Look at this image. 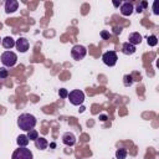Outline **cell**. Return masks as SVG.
I'll return each mask as SVG.
<instances>
[{"instance_id":"cell-1","label":"cell","mask_w":159,"mask_h":159,"mask_svg":"<svg viewBox=\"0 0 159 159\" xmlns=\"http://www.w3.org/2000/svg\"><path fill=\"white\" fill-rule=\"evenodd\" d=\"M17 125L20 129L29 132V130L34 129V127L36 125V118H35V116H32L30 113H22L17 118Z\"/></svg>"},{"instance_id":"cell-2","label":"cell","mask_w":159,"mask_h":159,"mask_svg":"<svg viewBox=\"0 0 159 159\" xmlns=\"http://www.w3.org/2000/svg\"><path fill=\"white\" fill-rule=\"evenodd\" d=\"M17 62V55L12 51H5L1 55V63L5 67H12Z\"/></svg>"},{"instance_id":"cell-3","label":"cell","mask_w":159,"mask_h":159,"mask_svg":"<svg viewBox=\"0 0 159 159\" xmlns=\"http://www.w3.org/2000/svg\"><path fill=\"white\" fill-rule=\"evenodd\" d=\"M67 97L70 99V103L73 104V106H81L84 102V93L81 89H73V91H71Z\"/></svg>"},{"instance_id":"cell-4","label":"cell","mask_w":159,"mask_h":159,"mask_svg":"<svg viewBox=\"0 0 159 159\" xmlns=\"http://www.w3.org/2000/svg\"><path fill=\"white\" fill-rule=\"evenodd\" d=\"M11 159H34L32 157V152L27 148H20L16 149L12 155H11Z\"/></svg>"},{"instance_id":"cell-5","label":"cell","mask_w":159,"mask_h":159,"mask_svg":"<svg viewBox=\"0 0 159 159\" xmlns=\"http://www.w3.org/2000/svg\"><path fill=\"white\" fill-rule=\"evenodd\" d=\"M87 55V48L82 45H75L71 50V56L73 57V60L76 61H80L82 60L84 56Z\"/></svg>"},{"instance_id":"cell-6","label":"cell","mask_w":159,"mask_h":159,"mask_svg":"<svg viewBox=\"0 0 159 159\" xmlns=\"http://www.w3.org/2000/svg\"><path fill=\"white\" fill-rule=\"evenodd\" d=\"M117 60H118V56L114 51H107L102 55V61L106 66H109V67L114 66L117 63Z\"/></svg>"},{"instance_id":"cell-7","label":"cell","mask_w":159,"mask_h":159,"mask_svg":"<svg viewBox=\"0 0 159 159\" xmlns=\"http://www.w3.org/2000/svg\"><path fill=\"white\" fill-rule=\"evenodd\" d=\"M15 46H16V48L19 50V52H26L27 50H29V47H30V43H29V40L27 39H25V37H20V39H17L16 41H15Z\"/></svg>"},{"instance_id":"cell-8","label":"cell","mask_w":159,"mask_h":159,"mask_svg":"<svg viewBox=\"0 0 159 159\" xmlns=\"http://www.w3.org/2000/svg\"><path fill=\"white\" fill-rule=\"evenodd\" d=\"M119 10H120V14L123 16H130L133 14V11H134V6H133L132 2L125 1V2H122L120 4V9Z\"/></svg>"},{"instance_id":"cell-9","label":"cell","mask_w":159,"mask_h":159,"mask_svg":"<svg viewBox=\"0 0 159 159\" xmlns=\"http://www.w3.org/2000/svg\"><path fill=\"white\" fill-rule=\"evenodd\" d=\"M62 142H63L65 145L72 147V145L76 144V135L73 133H71V132H67V133H65L62 135Z\"/></svg>"},{"instance_id":"cell-10","label":"cell","mask_w":159,"mask_h":159,"mask_svg":"<svg viewBox=\"0 0 159 159\" xmlns=\"http://www.w3.org/2000/svg\"><path fill=\"white\" fill-rule=\"evenodd\" d=\"M19 2L16 0H6L5 1V12L6 14H12L17 10Z\"/></svg>"},{"instance_id":"cell-11","label":"cell","mask_w":159,"mask_h":159,"mask_svg":"<svg viewBox=\"0 0 159 159\" xmlns=\"http://www.w3.org/2000/svg\"><path fill=\"white\" fill-rule=\"evenodd\" d=\"M128 40H129L128 42H129V43H132L133 46L139 45V43L142 42V35H140L139 32H132V34H129Z\"/></svg>"},{"instance_id":"cell-12","label":"cell","mask_w":159,"mask_h":159,"mask_svg":"<svg viewBox=\"0 0 159 159\" xmlns=\"http://www.w3.org/2000/svg\"><path fill=\"white\" fill-rule=\"evenodd\" d=\"M135 51H137L135 46H133V45L129 43V42H124V43L122 45V52H123L124 55H133Z\"/></svg>"},{"instance_id":"cell-13","label":"cell","mask_w":159,"mask_h":159,"mask_svg":"<svg viewBox=\"0 0 159 159\" xmlns=\"http://www.w3.org/2000/svg\"><path fill=\"white\" fill-rule=\"evenodd\" d=\"M34 142H35V147H36L37 149H40V150L46 149V148H47V145H48V142H47L43 137H39V138H37V139H35Z\"/></svg>"},{"instance_id":"cell-14","label":"cell","mask_w":159,"mask_h":159,"mask_svg":"<svg viewBox=\"0 0 159 159\" xmlns=\"http://www.w3.org/2000/svg\"><path fill=\"white\" fill-rule=\"evenodd\" d=\"M1 45H2L6 50H10V48H12V47L15 46V40H14L11 36H6V37H4V39L1 40Z\"/></svg>"},{"instance_id":"cell-15","label":"cell","mask_w":159,"mask_h":159,"mask_svg":"<svg viewBox=\"0 0 159 159\" xmlns=\"http://www.w3.org/2000/svg\"><path fill=\"white\" fill-rule=\"evenodd\" d=\"M16 142H17V145H19L20 148H26V145L29 144L30 140H29V138H27L26 134H20V135L17 137Z\"/></svg>"},{"instance_id":"cell-16","label":"cell","mask_w":159,"mask_h":159,"mask_svg":"<svg viewBox=\"0 0 159 159\" xmlns=\"http://www.w3.org/2000/svg\"><path fill=\"white\" fill-rule=\"evenodd\" d=\"M133 82H134V80H133L132 75H125V76L123 77V84H124L125 87H130V86L133 84Z\"/></svg>"},{"instance_id":"cell-17","label":"cell","mask_w":159,"mask_h":159,"mask_svg":"<svg viewBox=\"0 0 159 159\" xmlns=\"http://www.w3.org/2000/svg\"><path fill=\"white\" fill-rule=\"evenodd\" d=\"M26 135H27L29 140H35V139H37V138H39V133H37V130H35V129L29 130Z\"/></svg>"},{"instance_id":"cell-18","label":"cell","mask_w":159,"mask_h":159,"mask_svg":"<svg viewBox=\"0 0 159 159\" xmlns=\"http://www.w3.org/2000/svg\"><path fill=\"white\" fill-rule=\"evenodd\" d=\"M116 158L117 159H125L127 158V150L125 149H118L117 152H116Z\"/></svg>"},{"instance_id":"cell-19","label":"cell","mask_w":159,"mask_h":159,"mask_svg":"<svg viewBox=\"0 0 159 159\" xmlns=\"http://www.w3.org/2000/svg\"><path fill=\"white\" fill-rule=\"evenodd\" d=\"M157 43H158V39L155 35H152L148 37V45L149 46H157Z\"/></svg>"},{"instance_id":"cell-20","label":"cell","mask_w":159,"mask_h":159,"mask_svg":"<svg viewBox=\"0 0 159 159\" xmlns=\"http://www.w3.org/2000/svg\"><path fill=\"white\" fill-rule=\"evenodd\" d=\"M58 94H60L61 98H67V96H68V91H67L66 88H61V89L58 91Z\"/></svg>"},{"instance_id":"cell-21","label":"cell","mask_w":159,"mask_h":159,"mask_svg":"<svg viewBox=\"0 0 159 159\" xmlns=\"http://www.w3.org/2000/svg\"><path fill=\"white\" fill-rule=\"evenodd\" d=\"M7 75H9L7 70H5V68H0V80L6 78V77H7Z\"/></svg>"},{"instance_id":"cell-22","label":"cell","mask_w":159,"mask_h":159,"mask_svg":"<svg viewBox=\"0 0 159 159\" xmlns=\"http://www.w3.org/2000/svg\"><path fill=\"white\" fill-rule=\"evenodd\" d=\"M101 36H102L103 40H108V39H109V32L106 31V30H103V31L101 32Z\"/></svg>"},{"instance_id":"cell-23","label":"cell","mask_w":159,"mask_h":159,"mask_svg":"<svg viewBox=\"0 0 159 159\" xmlns=\"http://www.w3.org/2000/svg\"><path fill=\"white\" fill-rule=\"evenodd\" d=\"M113 32L114 34H120L122 32V27H114L113 29Z\"/></svg>"},{"instance_id":"cell-24","label":"cell","mask_w":159,"mask_h":159,"mask_svg":"<svg viewBox=\"0 0 159 159\" xmlns=\"http://www.w3.org/2000/svg\"><path fill=\"white\" fill-rule=\"evenodd\" d=\"M153 9H154V14L158 15V10H157V1H154V5H153Z\"/></svg>"},{"instance_id":"cell-25","label":"cell","mask_w":159,"mask_h":159,"mask_svg":"<svg viewBox=\"0 0 159 159\" xmlns=\"http://www.w3.org/2000/svg\"><path fill=\"white\" fill-rule=\"evenodd\" d=\"M140 6L144 9V7H147V6H148V2H147V1H142V2H140Z\"/></svg>"},{"instance_id":"cell-26","label":"cell","mask_w":159,"mask_h":159,"mask_svg":"<svg viewBox=\"0 0 159 159\" xmlns=\"http://www.w3.org/2000/svg\"><path fill=\"white\" fill-rule=\"evenodd\" d=\"M99 119L104 122V120H107V116L106 114H102V116H99Z\"/></svg>"},{"instance_id":"cell-27","label":"cell","mask_w":159,"mask_h":159,"mask_svg":"<svg viewBox=\"0 0 159 159\" xmlns=\"http://www.w3.org/2000/svg\"><path fill=\"white\" fill-rule=\"evenodd\" d=\"M137 11H138V12H142V11H143V7H142L140 5H138V7H137Z\"/></svg>"},{"instance_id":"cell-28","label":"cell","mask_w":159,"mask_h":159,"mask_svg":"<svg viewBox=\"0 0 159 159\" xmlns=\"http://www.w3.org/2000/svg\"><path fill=\"white\" fill-rule=\"evenodd\" d=\"M120 4H122L120 1H119V2H117V1H113V5H114V6H119Z\"/></svg>"},{"instance_id":"cell-29","label":"cell","mask_w":159,"mask_h":159,"mask_svg":"<svg viewBox=\"0 0 159 159\" xmlns=\"http://www.w3.org/2000/svg\"><path fill=\"white\" fill-rule=\"evenodd\" d=\"M1 40H2V39H0V43H1Z\"/></svg>"}]
</instances>
